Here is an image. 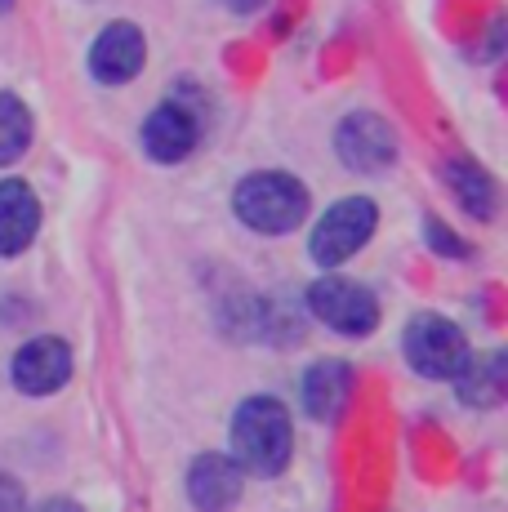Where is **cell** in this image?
Instances as JSON below:
<instances>
[{
  "mask_svg": "<svg viewBox=\"0 0 508 512\" xmlns=\"http://www.w3.org/2000/svg\"><path fill=\"white\" fill-rule=\"evenodd\" d=\"M5 5H9V0H0V9H5Z\"/></svg>",
  "mask_w": 508,
  "mask_h": 512,
  "instance_id": "cell-20",
  "label": "cell"
},
{
  "mask_svg": "<svg viewBox=\"0 0 508 512\" xmlns=\"http://www.w3.org/2000/svg\"><path fill=\"white\" fill-rule=\"evenodd\" d=\"M308 312L321 321V326L348 334H370L379 326V299L357 281H344V277H326L308 290Z\"/></svg>",
  "mask_w": 508,
  "mask_h": 512,
  "instance_id": "cell-5",
  "label": "cell"
},
{
  "mask_svg": "<svg viewBox=\"0 0 508 512\" xmlns=\"http://www.w3.org/2000/svg\"><path fill=\"white\" fill-rule=\"evenodd\" d=\"M143 58H148V45H143V32L134 23H112L99 32V41L90 49V72L94 81L103 85H125L143 72Z\"/></svg>",
  "mask_w": 508,
  "mask_h": 512,
  "instance_id": "cell-8",
  "label": "cell"
},
{
  "mask_svg": "<svg viewBox=\"0 0 508 512\" xmlns=\"http://www.w3.org/2000/svg\"><path fill=\"white\" fill-rule=\"evenodd\" d=\"M188 499L197 512H232L241 499V468L228 455H201L188 468Z\"/></svg>",
  "mask_w": 508,
  "mask_h": 512,
  "instance_id": "cell-10",
  "label": "cell"
},
{
  "mask_svg": "<svg viewBox=\"0 0 508 512\" xmlns=\"http://www.w3.org/2000/svg\"><path fill=\"white\" fill-rule=\"evenodd\" d=\"M72 379V348L54 334H41V339L23 343L14 357V383L27 397H50L63 383Z\"/></svg>",
  "mask_w": 508,
  "mask_h": 512,
  "instance_id": "cell-7",
  "label": "cell"
},
{
  "mask_svg": "<svg viewBox=\"0 0 508 512\" xmlns=\"http://www.w3.org/2000/svg\"><path fill=\"white\" fill-rule=\"evenodd\" d=\"M335 152L348 170L357 174H384L397 161V134L384 116L375 112H353L335 130Z\"/></svg>",
  "mask_w": 508,
  "mask_h": 512,
  "instance_id": "cell-6",
  "label": "cell"
},
{
  "mask_svg": "<svg viewBox=\"0 0 508 512\" xmlns=\"http://www.w3.org/2000/svg\"><path fill=\"white\" fill-rule=\"evenodd\" d=\"M228 9H237V14H254V9H263V0H223Z\"/></svg>",
  "mask_w": 508,
  "mask_h": 512,
  "instance_id": "cell-19",
  "label": "cell"
},
{
  "mask_svg": "<svg viewBox=\"0 0 508 512\" xmlns=\"http://www.w3.org/2000/svg\"><path fill=\"white\" fill-rule=\"evenodd\" d=\"M36 512H81V504H76V499H45Z\"/></svg>",
  "mask_w": 508,
  "mask_h": 512,
  "instance_id": "cell-18",
  "label": "cell"
},
{
  "mask_svg": "<svg viewBox=\"0 0 508 512\" xmlns=\"http://www.w3.org/2000/svg\"><path fill=\"white\" fill-rule=\"evenodd\" d=\"M424 232H428V241H433V250H437V254H451V259H459V254H464V241H459V236L446 228V223L428 219V223H424Z\"/></svg>",
  "mask_w": 508,
  "mask_h": 512,
  "instance_id": "cell-16",
  "label": "cell"
},
{
  "mask_svg": "<svg viewBox=\"0 0 508 512\" xmlns=\"http://www.w3.org/2000/svg\"><path fill=\"white\" fill-rule=\"evenodd\" d=\"M375 223H379V210H375V201H366V196H348V201L330 205V210L321 214V223L312 228V259H317L321 268L348 263L361 245L370 241Z\"/></svg>",
  "mask_w": 508,
  "mask_h": 512,
  "instance_id": "cell-3",
  "label": "cell"
},
{
  "mask_svg": "<svg viewBox=\"0 0 508 512\" xmlns=\"http://www.w3.org/2000/svg\"><path fill=\"white\" fill-rule=\"evenodd\" d=\"M27 508V495L9 472H0V512H23Z\"/></svg>",
  "mask_w": 508,
  "mask_h": 512,
  "instance_id": "cell-17",
  "label": "cell"
},
{
  "mask_svg": "<svg viewBox=\"0 0 508 512\" xmlns=\"http://www.w3.org/2000/svg\"><path fill=\"white\" fill-rule=\"evenodd\" d=\"M197 134H201V121L183 103H161L143 121V147H148L152 161H165V165L183 161L197 147Z\"/></svg>",
  "mask_w": 508,
  "mask_h": 512,
  "instance_id": "cell-9",
  "label": "cell"
},
{
  "mask_svg": "<svg viewBox=\"0 0 508 512\" xmlns=\"http://www.w3.org/2000/svg\"><path fill=\"white\" fill-rule=\"evenodd\" d=\"M232 210H237V219L246 223V228L263 232V236L295 232L299 223L308 219V187L281 170L250 174V179L237 187V196H232Z\"/></svg>",
  "mask_w": 508,
  "mask_h": 512,
  "instance_id": "cell-2",
  "label": "cell"
},
{
  "mask_svg": "<svg viewBox=\"0 0 508 512\" xmlns=\"http://www.w3.org/2000/svg\"><path fill=\"white\" fill-rule=\"evenodd\" d=\"M32 147V112L23 98L0 94V165H14Z\"/></svg>",
  "mask_w": 508,
  "mask_h": 512,
  "instance_id": "cell-15",
  "label": "cell"
},
{
  "mask_svg": "<svg viewBox=\"0 0 508 512\" xmlns=\"http://www.w3.org/2000/svg\"><path fill=\"white\" fill-rule=\"evenodd\" d=\"M353 397V370L344 361H317L304 374V410L317 423H335Z\"/></svg>",
  "mask_w": 508,
  "mask_h": 512,
  "instance_id": "cell-12",
  "label": "cell"
},
{
  "mask_svg": "<svg viewBox=\"0 0 508 512\" xmlns=\"http://www.w3.org/2000/svg\"><path fill=\"white\" fill-rule=\"evenodd\" d=\"M402 348H406V361L424 379H455L464 370V361L473 357L464 343V330L446 317H415L406 326Z\"/></svg>",
  "mask_w": 508,
  "mask_h": 512,
  "instance_id": "cell-4",
  "label": "cell"
},
{
  "mask_svg": "<svg viewBox=\"0 0 508 512\" xmlns=\"http://www.w3.org/2000/svg\"><path fill=\"white\" fill-rule=\"evenodd\" d=\"M455 379L464 406H495L508 388V361L504 352H482V357H468Z\"/></svg>",
  "mask_w": 508,
  "mask_h": 512,
  "instance_id": "cell-13",
  "label": "cell"
},
{
  "mask_svg": "<svg viewBox=\"0 0 508 512\" xmlns=\"http://www.w3.org/2000/svg\"><path fill=\"white\" fill-rule=\"evenodd\" d=\"M41 228V201L23 179L0 183V254H23Z\"/></svg>",
  "mask_w": 508,
  "mask_h": 512,
  "instance_id": "cell-11",
  "label": "cell"
},
{
  "mask_svg": "<svg viewBox=\"0 0 508 512\" xmlns=\"http://www.w3.org/2000/svg\"><path fill=\"white\" fill-rule=\"evenodd\" d=\"M295 455V428H290V410L277 397H250L241 401L237 419H232V459L241 472L254 477H277Z\"/></svg>",
  "mask_w": 508,
  "mask_h": 512,
  "instance_id": "cell-1",
  "label": "cell"
},
{
  "mask_svg": "<svg viewBox=\"0 0 508 512\" xmlns=\"http://www.w3.org/2000/svg\"><path fill=\"white\" fill-rule=\"evenodd\" d=\"M446 183H451V192L459 196V205H464L468 214H477V219H491L495 210V187L486 179L482 165L473 161H451L446 165Z\"/></svg>",
  "mask_w": 508,
  "mask_h": 512,
  "instance_id": "cell-14",
  "label": "cell"
}]
</instances>
